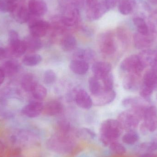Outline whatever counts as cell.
<instances>
[{
	"instance_id": "obj_1",
	"label": "cell",
	"mask_w": 157,
	"mask_h": 157,
	"mask_svg": "<svg viewBox=\"0 0 157 157\" xmlns=\"http://www.w3.org/2000/svg\"><path fill=\"white\" fill-rule=\"evenodd\" d=\"M147 107L144 105H138L121 113L117 121L123 129L129 131L135 130L137 128L140 121L143 119Z\"/></svg>"
},
{
	"instance_id": "obj_2",
	"label": "cell",
	"mask_w": 157,
	"mask_h": 157,
	"mask_svg": "<svg viewBox=\"0 0 157 157\" xmlns=\"http://www.w3.org/2000/svg\"><path fill=\"white\" fill-rule=\"evenodd\" d=\"M123 128L117 120L109 119L101 123L100 128V140L105 146H109L118 141L122 132Z\"/></svg>"
},
{
	"instance_id": "obj_3",
	"label": "cell",
	"mask_w": 157,
	"mask_h": 157,
	"mask_svg": "<svg viewBox=\"0 0 157 157\" xmlns=\"http://www.w3.org/2000/svg\"><path fill=\"white\" fill-rule=\"evenodd\" d=\"M49 149L61 154H67L73 150L74 142L69 134L58 132L50 137L47 142Z\"/></svg>"
},
{
	"instance_id": "obj_4",
	"label": "cell",
	"mask_w": 157,
	"mask_h": 157,
	"mask_svg": "<svg viewBox=\"0 0 157 157\" xmlns=\"http://www.w3.org/2000/svg\"><path fill=\"white\" fill-rule=\"evenodd\" d=\"M98 45L101 54L107 57L112 56L117 50L114 36L111 31L101 34L98 39Z\"/></svg>"
},
{
	"instance_id": "obj_5",
	"label": "cell",
	"mask_w": 157,
	"mask_h": 157,
	"mask_svg": "<svg viewBox=\"0 0 157 157\" xmlns=\"http://www.w3.org/2000/svg\"><path fill=\"white\" fill-rule=\"evenodd\" d=\"M8 53L16 57H21L27 52L26 47L24 40H21L18 33L12 30L8 35Z\"/></svg>"
},
{
	"instance_id": "obj_6",
	"label": "cell",
	"mask_w": 157,
	"mask_h": 157,
	"mask_svg": "<svg viewBox=\"0 0 157 157\" xmlns=\"http://www.w3.org/2000/svg\"><path fill=\"white\" fill-rule=\"evenodd\" d=\"M38 137L29 131H21L17 134L12 135L10 137V143L13 145L26 146L34 144L37 142Z\"/></svg>"
},
{
	"instance_id": "obj_7",
	"label": "cell",
	"mask_w": 157,
	"mask_h": 157,
	"mask_svg": "<svg viewBox=\"0 0 157 157\" xmlns=\"http://www.w3.org/2000/svg\"><path fill=\"white\" fill-rule=\"evenodd\" d=\"M120 67L122 71L128 73L141 74L145 68L137 55H131L126 57L121 63Z\"/></svg>"
},
{
	"instance_id": "obj_8",
	"label": "cell",
	"mask_w": 157,
	"mask_h": 157,
	"mask_svg": "<svg viewBox=\"0 0 157 157\" xmlns=\"http://www.w3.org/2000/svg\"><path fill=\"white\" fill-rule=\"evenodd\" d=\"M143 124L148 132H154L157 129V109L154 106L147 107L143 117Z\"/></svg>"
},
{
	"instance_id": "obj_9",
	"label": "cell",
	"mask_w": 157,
	"mask_h": 157,
	"mask_svg": "<svg viewBox=\"0 0 157 157\" xmlns=\"http://www.w3.org/2000/svg\"><path fill=\"white\" fill-rule=\"evenodd\" d=\"M49 23L40 19L31 20L29 23L30 34L36 37H42L46 36L50 28Z\"/></svg>"
},
{
	"instance_id": "obj_10",
	"label": "cell",
	"mask_w": 157,
	"mask_h": 157,
	"mask_svg": "<svg viewBox=\"0 0 157 157\" xmlns=\"http://www.w3.org/2000/svg\"><path fill=\"white\" fill-rule=\"evenodd\" d=\"M44 105L41 101H33L23 107L21 112L23 115L29 118H35L43 112Z\"/></svg>"
},
{
	"instance_id": "obj_11",
	"label": "cell",
	"mask_w": 157,
	"mask_h": 157,
	"mask_svg": "<svg viewBox=\"0 0 157 157\" xmlns=\"http://www.w3.org/2000/svg\"><path fill=\"white\" fill-rule=\"evenodd\" d=\"M111 69V64L109 63L104 61L96 62L93 63L91 67L94 76L100 80H101L110 73Z\"/></svg>"
},
{
	"instance_id": "obj_12",
	"label": "cell",
	"mask_w": 157,
	"mask_h": 157,
	"mask_svg": "<svg viewBox=\"0 0 157 157\" xmlns=\"http://www.w3.org/2000/svg\"><path fill=\"white\" fill-rule=\"evenodd\" d=\"M108 11H109L102 1L100 2H99L93 7L87 8L86 15L89 20L95 21L100 18Z\"/></svg>"
},
{
	"instance_id": "obj_13",
	"label": "cell",
	"mask_w": 157,
	"mask_h": 157,
	"mask_svg": "<svg viewBox=\"0 0 157 157\" xmlns=\"http://www.w3.org/2000/svg\"><path fill=\"white\" fill-rule=\"evenodd\" d=\"M141 74L129 73L124 77L123 81L124 88L129 91L136 90L141 81Z\"/></svg>"
},
{
	"instance_id": "obj_14",
	"label": "cell",
	"mask_w": 157,
	"mask_h": 157,
	"mask_svg": "<svg viewBox=\"0 0 157 157\" xmlns=\"http://www.w3.org/2000/svg\"><path fill=\"white\" fill-rule=\"evenodd\" d=\"M116 98V92L114 90L102 91L97 96H94L93 103L97 106H102L107 105L112 102Z\"/></svg>"
},
{
	"instance_id": "obj_15",
	"label": "cell",
	"mask_w": 157,
	"mask_h": 157,
	"mask_svg": "<svg viewBox=\"0 0 157 157\" xmlns=\"http://www.w3.org/2000/svg\"><path fill=\"white\" fill-rule=\"evenodd\" d=\"M11 13L14 19L20 24H24L29 21L31 14L25 6L17 4L16 5Z\"/></svg>"
},
{
	"instance_id": "obj_16",
	"label": "cell",
	"mask_w": 157,
	"mask_h": 157,
	"mask_svg": "<svg viewBox=\"0 0 157 157\" xmlns=\"http://www.w3.org/2000/svg\"><path fill=\"white\" fill-rule=\"evenodd\" d=\"M133 42L136 48L146 50L152 45L153 38L149 34L142 35L139 33H136L133 36Z\"/></svg>"
},
{
	"instance_id": "obj_17",
	"label": "cell",
	"mask_w": 157,
	"mask_h": 157,
	"mask_svg": "<svg viewBox=\"0 0 157 157\" xmlns=\"http://www.w3.org/2000/svg\"><path fill=\"white\" fill-rule=\"evenodd\" d=\"M79 18L80 15L78 9L76 8H70L63 16L61 21L65 27H71L78 23Z\"/></svg>"
},
{
	"instance_id": "obj_18",
	"label": "cell",
	"mask_w": 157,
	"mask_h": 157,
	"mask_svg": "<svg viewBox=\"0 0 157 157\" xmlns=\"http://www.w3.org/2000/svg\"><path fill=\"white\" fill-rule=\"evenodd\" d=\"M28 9L30 13L36 17L44 15L48 11V6L45 2L41 0H30Z\"/></svg>"
},
{
	"instance_id": "obj_19",
	"label": "cell",
	"mask_w": 157,
	"mask_h": 157,
	"mask_svg": "<svg viewBox=\"0 0 157 157\" xmlns=\"http://www.w3.org/2000/svg\"><path fill=\"white\" fill-rule=\"evenodd\" d=\"M75 100L78 106L85 109H90L93 104L92 99L84 90H78L75 95Z\"/></svg>"
},
{
	"instance_id": "obj_20",
	"label": "cell",
	"mask_w": 157,
	"mask_h": 157,
	"mask_svg": "<svg viewBox=\"0 0 157 157\" xmlns=\"http://www.w3.org/2000/svg\"><path fill=\"white\" fill-rule=\"evenodd\" d=\"M63 111V106L59 101L52 100L48 101L44 105L43 112L48 116H56L60 114Z\"/></svg>"
},
{
	"instance_id": "obj_21",
	"label": "cell",
	"mask_w": 157,
	"mask_h": 157,
	"mask_svg": "<svg viewBox=\"0 0 157 157\" xmlns=\"http://www.w3.org/2000/svg\"><path fill=\"white\" fill-rule=\"evenodd\" d=\"M70 67L73 72L78 75L86 74L89 69L88 63L78 59H74L71 61Z\"/></svg>"
},
{
	"instance_id": "obj_22",
	"label": "cell",
	"mask_w": 157,
	"mask_h": 157,
	"mask_svg": "<svg viewBox=\"0 0 157 157\" xmlns=\"http://www.w3.org/2000/svg\"><path fill=\"white\" fill-rule=\"evenodd\" d=\"M24 42L26 47L27 51L35 52L41 48L42 43L40 38L30 35L25 38Z\"/></svg>"
},
{
	"instance_id": "obj_23",
	"label": "cell",
	"mask_w": 157,
	"mask_h": 157,
	"mask_svg": "<svg viewBox=\"0 0 157 157\" xmlns=\"http://www.w3.org/2000/svg\"><path fill=\"white\" fill-rule=\"evenodd\" d=\"M6 76L11 77L16 75L19 71L20 66L19 63L13 60H9L5 62L2 66Z\"/></svg>"
},
{
	"instance_id": "obj_24",
	"label": "cell",
	"mask_w": 157,
	"mask_h": 157,
	"mask_svg": "<svg viewBox=\"0 0 157 157\" xmlns=\"http://www.w3.org/2000/svg\"><path fill=\"white\" fill-rule=\"evenodd\" d=\"M143 82L146 86L152 89H157V72L153 69L146 72L143 77Z\"/></svg>"
},
{
	"instance_id": "obj_25",
	"label": "cell",
	"mask_w": 157,
	"mask_h": 157,
	"mask_svg": "<svg viewBox=\"0 0 157 157\" xmlns=\"http://www.w3.org/2000/svg\"><path fill=\"white\" fill-rule=\"evenodd\" d=\"M77 44L76 38L71 35H65L61 40V47L65 52L73 50L76 48Z\"/></svg>"
},
{
	"instance_id": "obj_26",
	"label": "cell",
	"mask_w": 157,
	"mask_h": 157,
	"mask_svg": "<svg viewBox=\"0 0 157 157\" xmlns=\"http://www.w3.org/2000/svg\"><path fill=\"white\" fill-rule=\"evenodd\" d=\"M37 83L34 75L31 74H26L21 78V87L26 92H31Z\"/></svg>"
},
{
	"instance_id": "obj_27",
	"label": "cell",
	"mask_w": 157,
	"mask_h": 157,
	"mask_svg": "<svg viewBox=\"0 0 157 157\" xmlns=\"http://www.w3.org/2000/svg\"><path fill=\"white\" fill-rule=\"evenodd\" d=\"M157 55L155 51L146 49L140 52L138 56L143 66L145 68L148 65H152Z\"/></svg>"
},
{
	"instance_id": "obj_28",
	"label": "cell",
	"mask_w": 157,
	"mask_h": 157,
	"mask_svg": "<svg viewBox=\"0 0 157 157\" xmlns=\"http://www.w3.org/2000/svg\"><path fill=\"white\" fill-rule=\"evenodd\" d=\"M89 89L93 96H97L103 91L102 84L98 79L95 76L90 77L88 80Z\"/></svg>"
},
{
	"instance_id": "obj_29",
	"label": "cell",
	"mask_w": 157,
	"mask_h": 157,
	"mask_svg": "<svg viewBox=\"0 0 157 157\" xmlns=\"http://www.w3.org/2000/svg\"><path fill=\"white\" fill-rule=\"evenodd\" d=\"M30 93L32 94L35 100L41 101L47 97L48 91L44 86L37 83Z\"/></svg>"
},
{
	"instance_id": "obj_30",
	"label": "cell",
	"mask_w": 157,
	"mask_h": 157,
	"mask_svg": "<svg viewBox=\"0 0 157 157\" xmlns=\"http://www.w3.org/2000/svg\"><path fill=\"white\" fill-rule=\"evenodd\" d=\"M42 60V58L41 55L38 54H31L25 56L22 60V62L25 66L34 67L40 64Z\"/></svg>"
},
{
	"instance_id": "obj_31",
	"label": "cell",
	"mask_w": 157,
	"mask_h": 157,
	"mask_svg": "<svg viewBox=\"0 0 157 157\" xmlns=\"http://www.w3.org/2000/svg\"><path fill=\"white\" fill-rule=\"evenodd\" d=\"M134 4V0H121L119 3V12L124 15H127L132 13Z\"/></svg>"
},
{
	"instance_id": "obj_32",
	"label": "cell",
	"mask_w": 157,
	"mask_h": 157,
	"mask_svg": "<svg viewBox=\"0 0 157 157\" xmlns=\"http://www.w3.org/2000/svg\"><path fill=\"white\" fill-rule=\"evenodd\" d=\"M139 139L138 134L135 130L127 131L123 136L122 140L124 144L127 145L134 144Z\"/></svg>"
},
{
	"instance_id": "obj_33",
	"label": "cell",
	"mask_w": 157,
	"mask_h": 157,
	"mask_svg": "<svg viewBox=\"0 0 157 157\" xmlns=\"http://www.w3.org/2000/svg\"><path fill=\"white\" fill-rule=\"evenodd\" d=\"M133 22L137 28L138 33L142 35L149 34V28L143 18L139 17H135L133 19Z\"/></svg>"
},
{
	"instance_id": "obj_34",
	"label": "cell",
	"mask_w": 157,
	"mask_h": 157,
	"mask_svg": "<svg viewBox=\"0 0 157 157\" xmlns=\"http://www.w3.org/2000/svg\"><path fill=\"white\" fill-rule=\"evenodd\" d=\"M76 136L79 138L87 140H92L95 139L96 134L92 130L87 128H82L76 132Z\"/></svg>"
},
{
	"instance_id": "obj_35",
	"label": "cell",
	"mask_w": 157,
	"mask_h": 157,
	"mask_svg": "<svg viewBox=\"0 0 157 157\" xmlns=\"http://www.w3.org/2000/svg\"><path fill=\"white\" fill-rule=\"evenodd\" d=\"M109 148L112 152L118 155H123L126 153V149L124 146L118 141H114L110 144Z\"/></svg>"
},
{
	"instance_id": "obj_36",
	"label": "cell",
	"mask_w": 157,
	"mask_h": 157,
	"mask_svg": "<svg viewBox=\"0 0 157 157\" xmlns=\"http://www.w3.org/2000/svg\"><path fill=\"white\" fill-rule=\"evenodd\" d=\"M101 80L102 82V89L103 91H110L113 90L114 79L113 75L111 73L102 78Z\"/></svg>"
},
{
	"instance_id": "obj_37",
	"label": "cell",
	"mask_w": 157,
	"mask_h": 157,
	"mask_svg": "<svg viewBox=\"0 0 157 157\" xmlns=\"http://www.w3.org/2000/svg\"><path fill=\"white\" fill-rule=\"evenodd\" d=\"M139 148L144 153H152L157 150V144L153 140L151 142L142 143L139 146Z\"/></svg>"
},
{
	"instance_id": "obj_38",
	"label": "cell",
	"mask_w": 157,
	"mask_h": 157,
	"mask_svg": "<svg viewBox=\"0 0 157 157\" xmlns=\"http://www.w3.org/2000/svg\"><path fill=\"white\" fill-rule=\"evenodd\" d=\"M122 104L126 108H132L138 105H142L144 103L142 100L137 98H132L129 97L124 99L122 101Z\"/></svg>"
},
{
	"instance_id": "obj_39",
	"label": "cell",
	"mask_w": 157,
	"mask_h": 157,
	"mask_svg": "<svg viewBox=\"0 0 157 157\" xmlns=\"http://www.w3.org/2000/svg\"><path fill=\"white\" fill-rule=\"evenodd\" d=\"M117 37L123 45H128L130 41V36L128 32L124 29L119 28L117 29Z\"/></svg>"
},
{
	"instance_id": "obj_40",
	"label": "cell",
	"mask_w": 157,
	"mask_h": 157,
	"mask_svg": "<svg viewBox=\"0 0 157 157\" xmlns=\"http://www.w3.org/2000/svg\"><path fill=\"white\" fill-rule=\"evenodd\" d=\"M57 79V75L54 71L48 70L45 72L43 75V80L46 84L50 85L54 83Z\"/></svg>"
},
{
	"instance_id": "obj_41",
	"label": "cell",
	"mask_w": 157,
	"mask_h": 157,
	"mask_svg": "<svg viewBox=\"0 0 157 157\" xmlns=\"http://www.w3.org/2000/svg\"><path fill=\"white\" fill-rule=\"evenodd\" d=\"M16 4L9 2L6 0H0V12L11 13Z\"/></svg>"
},
{
	"instance_id": "obj_42",
	"label": "cell",
	"mask_w": 157,
	"mask_h": 157,
	"mask_svg": "<svg viewBox=\"0 0 157 157\" xmlns=\"http://www.w3.org/2000/svg\"><path fill=\"white\" fill-rule=\"evenodd\" d=\"M96 57V53L94 51L91 49H84V55H83V60L88 63L89 61L94 59Z\"/></svg>"
},
{
	"instance_id": "obj_43",
	"label": "cell",
	"mask_w": 157,
	"mask_h": 157,
	"mask_svg": "<svg viewBox=\"0 0 157 157\" xmlns=\"http://www.w3.org/2000/svg\"><path fill=\"white\" fill-rule=\"evenodd\" d=\"M153 91L154 90L146 86H144L140 91V96L144 99L147 100L150 98V97H151Z\"/></svg>"
},
{
	"instance_id": "obj_44",
	"label": "cell",
	"mask_w": 157,
	"mask_h": 157,
	"mask_svg": "<svg viewBox=\"0 0 157 157\" xmlns=\"http://www.w3.org/2000/svg\"><path fill=\"white\" fill-rule=\"evenodd\" d=\"M121 0H103V2L108 11L113 9L116 6Z\"/></svg>"
},
{
	"instance_id": "obj_45",
	"label": "cell",
	"mask_w": 157,
	"mask_h": 157,
	"mask_svg": "<svg viewBox=\"0 0 157 157\" xmlns=\"http://www.w3.org/2000/svg\"><path fill=\"white\" fill-rule=\"evenodd\" d=\"M9 55L8 50L4 48L0 47V61L5 59L7 58V55Z\"/></svg>"
},
{
	"instance_id": "obj_46",
	"label": "cell",
	"mask_w": 157,
	"mask_h": 157,
	"mask_svg": "<svg viewBox=\"0 0 157 157\" xmlns=\"http://www.w3.org/2000/svg\"><path fill=\"white\" fill-rule=\"evenodd\" d=\"M6 76L5 74L2 67H0V86L3 83Z\"/></svg>"
},
{
	"instance_id": "obj_47",
	"label": "cell",
	"mask_w": 157,
	"mask_h": 157,
	"mask_svg": "<svg viewBox=\"0 0 157 157\" xmlns=\"http://www.w3.org/2000/svg\"><path fill=\"white\" fill-rule=\"evenodd\" d=\"M6 144L2 140L0 139V153H2L6 148Z\"/></svg>"
},
{
	"instance_id": "obj_48",
	"label": "cell",
	"mask_w": 157,
	"mask_h": 157,
	"mask_svg": "<svg viewBox=\"0 0 157 157\" xmlns=\"http://www.w3.org/2000/svg\"><path fill=\"white\" fill-rule=\"evenodd\" d=\"M151 66H152L153 70L157 72V55L154 59Z\"/></svg>"
},
{
	"instance_id": "obj_49",
	"label": "cell",
	"mask_w": 157,
	"mask_h": 157,
	"mask_svg": "<svg viewBox=\"0 0 157 157\" xmlns=\"http://www.w3.org/2000/svg\"><path fill=\"white\" fill-rule=\"evenodd\" d=\"M139 157H157V156L152 153H144Z\"/></svg>"
},
{
	"instance_id": "obj_50",
	"label": "cell",
	"mask_w": 157,
	"mask_h": 157,
	"mask_svg": "<svg viewBox=\"0 0 157 157\" xmlns=\"http://www.w3.org/2000/svg\"><path fill=\"white\" fill-rule=\"evenodd\" d=\"M73 4L75 6H79L83 3L84 0H72Z\"/></svg>"
},
{
	"instance_id": "obj_51",
	"label": "cell",
	"mask_w": 157,
	"mask_h": 157,
	"mask_svg": "<svg viewBox=\"0 0 157 157\" xmlns=\"http://www.w3.org/2000/svg\"><path fill=\"white\" fill-rule=\"evenodd\" d=\"M150 3L153 5H157V0H147Z\"/></svg>"
},
{
	"instance_id": "obj_52",
	"label": "cell",
	"mask_w": 157,
	"mask_h": 157,
	"mask_svg": "<svg viewBox=\"0 0 157 157\" xmlns=\"http://www.w3.org/2000/svg\"><path fill=\"white\" fill-rule=\"evenodd\" d=\"M10 157H22L20 155V153H14L13 155Z\"/></svg>"
},
{
	"instance_id": "obj_53",
	"label": "cell",
	"mask_w": 157,
	"mask_h": 157,
	"mask_svg": "<svg viewBox=\"0 0 157 157\" xmlns=\"http://www.w3.org/2000/svg\"><path fill=\"white\" fill-rule=\"evenodd\" d=\"M6 1H8L9 2L12 3H16L15 2L17 0H6Z\"/></svg>"
},
{
	"instance_id": "obj_54",
	"label": "cell",
	"mask_w": 157,
	"mask_h": 157,
	"mask_svg": "<svg viewBox=\"0 0 157 157\" xmlns=\"http://www.w3.org/2000/svg\"><path fill=\"white\" fill-rule=\"evenodd\" d=\"M153 140H154V141H155V143H156L157 144V136Z\"/></svg>"
},
{
	"instance_id": "obj_55",
	"label": "cell",
	"mask_w": 157,
	"mask_h": 157,
	"mask_svg": "<svg viewBox=\"0 0 157 157\" xmlns=\"http://www.w3.org/2000/svg\"><path fill=\"white\" fill-rule=\"evenodd\" d=\"M156 98H157V96H156Z\"/></svg>"
}]
</instances>
